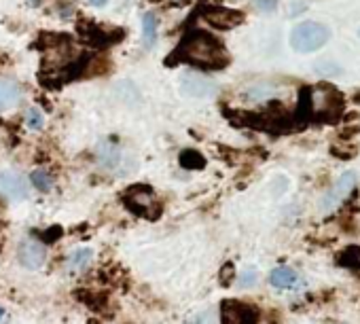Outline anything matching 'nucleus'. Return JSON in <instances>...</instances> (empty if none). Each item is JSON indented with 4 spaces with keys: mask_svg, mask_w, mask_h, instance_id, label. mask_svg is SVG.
<instances>
[{
    "mask_svg": "<svg viewBox=\"0 0 360 324\" xmlns=\"http://www.w3.org/2000/svg\"><path fill=\"white\" fill-rule=\"evenodd\" d=\"M252 7H255L259 13L269 15V13H274V11L278 9V0H255Z\"/></svg>",
    "mask_w": 360,
    "mask_h": 324,
    "instance_id": "b1692460",
    "label": "nucleus"
},
{
    "mask_svg": "<svg viewBox=\"0 0 360 324\" xmlns=\"http://www.w3.org/2000/svg\"><path fill=\"white\" fill-rule=\"evenodd\" d=\"M123 204L134 212L144 219H157L159 216V206L155 204V193L146 185H134L123 193Z\"/></svg>",
    "mask_w": 360,
    "mask_h": 324,
    "instance_id": "20e7f679",
    "label": "nucleus"
},
{
    "mask_svg": "<svg viewBox=\"0 0 360 324\" xmlns=\"http://www.w3.org/2000/svg\"><path fill=\"white\" fill-rule=\"evenodd\" d=\"M354 102H356V104H360V91H358V93L354 96Z\"/></svg>",
    "mask_w": 360,
    "mask_h": 324,
    "instance_id": "c756f323",
    "label": "nucleus"
},
{
    "mask_svg": "<svg viewBox=\"0 0 360 324\" xmlns=\"http://www.w3.org/2000/svg\"><path fill=\"white\" fill-rule=\"evenodd\" d=\"M0 195H5L13 202L28 197V183L18 172H3L0 174Z\"/></svg>",
    "mask_w": 360,
    "mask_h": 324,
    "instance_id": "f8f14e48",
    "label": "nucleus"
},
{
    "mask_svg": "<svg viewBox=\"0 0 360 324\" xmlns=\"http://www.w3.org/2000/svg\"><path fill=\"white\" fill-rule=\"evenodd\" d=\"M314 68L322 77H341L343 74V68L337 62H333V60H320V62H316Z\"/></svg>",
    "mask_w": 360,
    "mask_h": 324,
    "instance_id": "412c9836",
    "label": "nucleus"
},
{
    "mask_svg": "<svg viewBox=\"0 0 360 324\" xmlns=\"http://www.w3.org/2000/svg\"><path fill=\"white\" fill-rule=\"evenodd\" d=\"M354 187H356V174L354 172L341 174L337 179V183L328 189V193H324V197L320 202V212L322 214H328V212L337 210L345 202V197L354 191Z\"/></svg>",
    "mask_w": 360,
    "mask_h": 324,
    "instance_id": "39448f33",
    "label": "nucleus"
},
{
    "mask_svg": "<svg viewBox=\"0 0 360 324\" xmlns=\"http://www.w3.org/2000/svg\"><path fill=\"white\" fill-rule=\"evenodd\" d=\"M96 155H98V164L104 168V170H110V172H117V170H123V164H125V157L119 148V144L110 142V140H102L96 148Z\"/></svg>",
    "mask_w": 360,
    "mask_h": 324,
    "instance_id": "9d476101",
    "label": "nucleus"
},
{
    "mask_svg": "<svg viewBox=\"0 0 360 324\" xmlns=\"http://www.w3.org/2000/svg\"><path fill=\"white\" fill-rule=\"evenodd\" d=\"M180 91L189 98H210L217 93V83L206 74L191 72V74H185L183 81H180Z\"/></svg>",
    "mask_w": 360,
    "mask_h": 324,
    "instance_id": "6e6552de",
    "label": "nucleus"
},
{
    "mask_svg": "<svg viewBox=\"0 0 360 324\" xmlns=\"http://www.w3.org/2000/svg\"><path fill=\"white\" fill-rule=\"evenodd\" d=\"M221 318L223 324H255L257 311L240 301H225L221 305Z\"/></svg>",
    "mask_w": 360,
    "mask_h": 324,
    "instance_id": "1a4fd4ad",
    "label": "nucleus"
},
{
    "mask_svg": "<svg viewBox=\"0 0 360 324\" xmlns=\"http://www.w3.org/2000/svg\"><path fill=\"white\" fill-rule=\"evenodd\" d=\"M292 7H295V9H292V11H290V15H297V13H301V11H303V9H305V7H303V5H301V3H297V5H292Z\"/></svg>",
    "mask_w": 360,
    "mask_h": 324,
    "instance_id": "cd10ccee",
    "label": "nucleus"
},
{
    "mask_svg": "<svg viewBox=\"0 0 360 324\" xmlns=\"http://www.w3.org/2000/svg\"><path fill=\"white\" fill-rule=\"evenodd\" d=\"M231 278H233V265L229 263V265L225 267V271H221V284H223V286H229Z\"/></svg>",
    "mask_w": 360,
    "mask_h": 324,
    "instance_id": "bb28decb",
    "label": "nucleus"
},
{
    "mask_svg": "<svg viewBox=\"0 0 360 324\" xmlns=\"http://www.w3.org/2000/svg\"><path fill=\"white\" fill-rule=\"evenodd\" d=\"M89 3H91L94 7H104V5L108 3V0H89Z\"/></svg>",
    "mask_w": 360,
    "mask_h": 324,
    "instance_id": "c85d7f7f",
    "label": "nucleus"
},
{
    "mask_svg": "<svg viewBox=\"0 0 360 324\" xmlns=\"http://www.w3.org/2000/svg\"><path fill=\"white\" fill-rule=\"evenodd\" d=\"M18 259L26 269H39L47 259V248L37 240H24L18 248Z\"/></svg>",
    "mask_w": 360,
    "mask_h": 324,
    "instance_id": "9b49d317",
    "label": "nucleus"
},
{
    "mask_svg": "<svg viewBox=\"0 0 360 324\" xmlns=\"http://www.w3.org/2000/svg\"><path fill=\"white\" fill-rule=\"evenodd\" d=\"M26 125L30 129H41L45 125V117H43V112L37 106H32V108L26 110Z\"/></svg>",
    "mask_w": 360,
    "mask_h": 324,
    "instance_id": "5701e85b",
    "label": "nucleus"
},
{
    "mask_svg": "<svg viewBox=\"0 0 360 324\" xmlns=\"http://www.w3.org/2000/svg\"><path fill=\"white\" fill-rule=\"evenodd\" d=\"M180 166L185 170H202V168H206V159L200 150L189 148V150L180 153Z\"/></svg>",
    "mask_w": 360,
    "mask_h": 324,
    "instance_id": "f3484780",
    "label": "nucleus"
},
{
    "mask_svg": "<svg viewBox=\"0 0 360 324\" xmlns=\"http://www.w3.org/2000/svg\"><path fill=\"white\" fill-rule=\"evenodd\" d=\"M269 282H271V286H276V288H292V286L299 282V276H297V271L290 269V267H278V269L271 271Z\"/></svg>",
    "mask_w": 360,
    "mask_h": 324,
    "instance_id": "4468645a",
    "label": "nucleus"
},
{
    "mask_svg": "<svg viewBox=\"0 0 360 324\" xmlns=\"http://www.w3.org/2000/svg\"><path fill=\"white\" fill-rule=\"evenodd\" d=\"M180 62L202 70H223L229 64V53L217 37L206 30L193 28L178 43L174 53H169V60L165 64L176 66Z\"/></svg>",
    "mask_w": 360,
    "mask_h": 324,
    "instance_id": "f257e3e1",
    "label": "nucleus"
},
{
    "mask_svg": "<svg viewBox=\"0 0 360 324\" xmlns=\"http://www.w3.org/2000/svg\"><path fill=\"white\" fill-rule=\"evenodd\" d=\"M117 93H119V98H121V102H123L125 106H136V104L140 102V93H138V89H136V85L129 83V81L119 83V85H117Z\"/></svg>",
    "mask_w": 360,
    "mask_h": 324,
    "instance_id": "a211bd4d",
    "label": "nucleus"
},
{
    "mask_svg": "<svg viewBox=\"0 0 360 324\" xmlns=\"http://www.w3.org/2000/svg\"><path fill=\"white\" fill-rule=\"evenodd\" d=\"M157 26H159V20L155 13H146L142 18V37H144V49H150L157 41Z\"/></svg>",
    "mask_w": 360,
    "mask_h": 324,
    "instance_id": "dca6fc26",
    "label": "nucleus"
},
{
    "mask_svg": "<svg viewBox=\"0 0 360 324\" xmlns=\"http://www.w3.org/2000/svg\"><path fill=\"white\" fill-rule=\"evenodd\" d=\"M187 324H212V316L210 311H200V313H193L187 320Z\"/></svg>",
    "mask_w": 360,
    "mask_h": 324,
    "instance_id": "a878e982",
    "label": "nucleus"
},
{
    "mask_svg": "<svg viewBox=\"0 0 360 324\" xmlns=\"http://www.w3.org/2000/svg\"><path fill=\"white\" fill-rule=\"evenodd\" d=\"M339 265H347V267H358L360 269V248L352 246L343 254H339Z\"/></svg>",
    "mask_w": 360,
    "mask_h": 324,
    "instance_id": "4be33fe9",
    "label": "nucleus"
},
{
    "mask_svg": "<svg viewBox=\"0 0 360 324\" xmlns=\"http://www.w3.org/2000/svg\"><path fill=\"white\" fill-rule=\"evenodd\" d=\"M91 259H94V252H91L89 248H79V250H75V252L68 257L66 269H68L70 273H79V271L87 269V265L91 263Z\"/></svg>",
    "mask_w": 360,
    "mask_h": 324,
    "instance_id": "2eb2a0df",
    "label": "nucleus"
},
{
    "mask_svg": "<svg viewBox=\"0 0 360 324\" xmlns=\"http://www.w3.org/2000/svg\"><path fill=\"white\" fill-rule=\"evenodd\" d=\"M330 39V30L320 22L297 24L290 32V47L299 53H314L322 49Z\"/></svg>",
    "mask_w": 360,
    "mask_h": 324,
    "instance_id": "7ed1b4c3",
    "label": "nucleus"
},
{
    "mask_svg": "<svg viewBox=\"0 0 360 324\" xmlns=\"http://www.w3.org/2000/svg\"><path fill=\"white\" fill-rule=\"evenodd\" d=\"M20 100H22L20 85L9 79H0V112L15 108L20 104Z\"/></svg>",
    "mask_w": 360,
    "mask_h": 324,
    "instance_id": "ddd939ff",
    "label": "nucleus"
},
{
    "mask_svg": "<svg viewBox=\"0 0 360 324\" xmlns=\"http://www.w3.org/2000/svg\"><path fill=\"white\" fill-rule=\"evenodd\" d=\"M204 20L219 28V30H233L236 26H240L244 22V13L236 11V9H225V7H206L202 11Z\"/></svg>",
    "mask_w": 360,
    "mask_h": 324,
    "instance_id": "0eeeda50",
    "label": "nucleus"
},
{
    "mask_svg": "<svg viewBox=\"0 0 360 324\" xmlns=\"http://www.w3.org/2000/svg\"><path fill=\"white\" fill-rule=\"evenodd\" d=\"M3 313H5V311H3V307H0V318H3Z\"/></svg>",
    "mask_w": 360,
    "mask_h": 324,
    "instance_id": "7c9ffc66",
    "label": "nucleus"
},
{
    "mask_svg": "<svg viewBox=\"0 0 360 324\" xmlns=\"http://www.w3.org/2000/svg\"><path fill=\"white\" fill-rule=\"evenodd\" d=\"M77 28H79V34L87 43L96 45V47H108V45H115V43H119L123 39V30H108V28H102L96 22H85L83 20Z\"/></svg>",
    "mask_w": 360,
    "mask_h": 324,
    "instance_id": "423d86ee",
    "label": "nucleus"
},
{
    "mask_svg": "<svg viewBox=\"0 0 360 324\" xmlns=\"http://www.w3.org/2000/svg\"><path fill=\"white\" fill-rule=\"evenodd\" d=\"M244 96H246L248 100L261 102V100H265V98H274V96H276V89H274L271 85H267V83H259V85L250 87Z\"/></svg>",
    "mask_w": 360,
    "mask_h": 324,
    "instance_id": "aec40b11",
    "label": "nucleus"
},
{
    "mask_svg": "<svg viewBox=\"0 0 360 324\" xmlns=\"http://www.w3.org/2000/svg\"><path fill=\"white\" fill-rule=\"evenodd\" d=\"M299 112L314 121H337L343 110V96L333 85H314L301 89Z\"/></svg>",
    "mask_w": 360,
    "mask_h": 324,
    "instance_id": "f03ea898",
    "label": "nucleus"
},
{
    "mask_svg": "<svg viewBox=\"0 0 360 324\" xmlns=\"http://www.w3.org/2000/svg\"><path fill=\"white\" fill-rule=\"evenodd\" d=\"M30 181H32V185H34L41 193H49V191L53 189V179H51L49 172H45V170H34V172L30 174Z\"/></svg>",
    "mask_w": 360,
    "mask_h": 324,
    "instance_id": "6ab92c4d",
    "label": "nucleus"
},
{
    "mask_svg": "<svg viewBox=\"0 0 360 324\" xmlns=\"http://www.w3.org/2000/svg\"><path fill=\"white\" fill-rule=\"evenodd\" d=\"M257 284V271L255 269H244L242 273H240V286L242 288H252Z\"/></svg>",
    "mask_w": 360,
    "mask_h": 324,
    "instance_id": "393cba45",
    "label": "nucleus"
}]
</instances>
